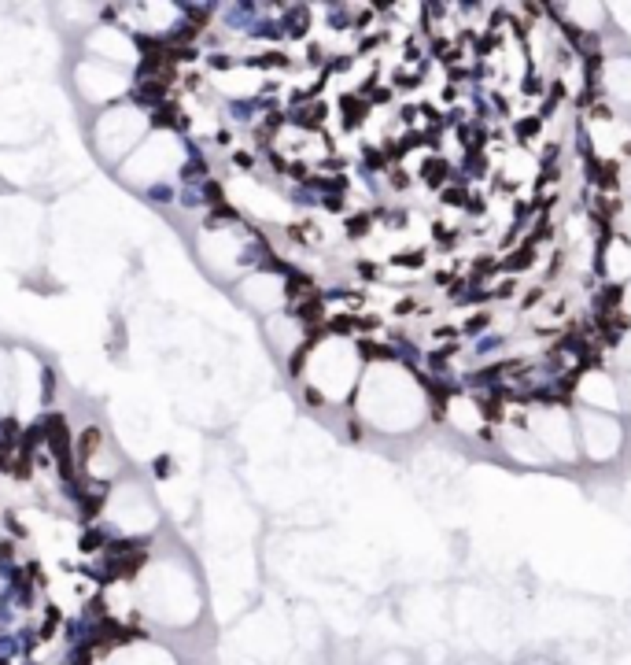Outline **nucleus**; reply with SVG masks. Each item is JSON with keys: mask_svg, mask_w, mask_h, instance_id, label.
Wrapping results in <instances>:
<instances>
[{"mask_svg": "<svg viewBox=\"0 0 631 665\" xmlns=\"http://www.w3.org/2000/svg\"><path fill=\"white\" fill-rule=\"evenodd\" d=\"M536 255H539V248H536V244H524V248H521V259H536ZM502 270H506V274H513V270H524V263H517V255H509V263L502 266Z\"/></svg>", "mask_w": 631, "mask_h": 665, "instance_id": "obj_3", "label": "nucleus"}, {"mask_svg": "<svg viewBox=\"0 0 631 665\" xmlns=\"http://www.w3.org/2000/svg\"><path fill=\"white\" fill-rule=\"evenodd\" d=\"M369 233V214H355L347 218V237H366Z\"/></svg>", "mask_w": 631, "mask_h": 665, "instance_id": "obj_4", "label": "nucleus"}, {"mask_svg": "<svg viewBox=\"0 0 631 665\" xmlns=\"http://www.w3.org/2000/svg\"><path fill=\"white\" fill-rule=\"evenodd\" d=\"M100 543H104L100 532H85V536H81V551H93V547H100Z\"/></svg>", "mask_w": 631, "mask_h": 665, "instance_id": "obj_5", "label": "nucleus"}, {"mask_svg": "<svg viewBox=\"0 0 631 665\" xmlns=\"http://www.w3.org/2000/svg\"><path fill=\"white\" fill-rule=\"evenodd\" d=\"M48 444H52V455H56V462L63 474H74V447H70V436H67V422L63 418H52L48 422Z\"/></svg>", "mask_w": 631, "mask_h": 665, "instance_id": "obj_1", "label": "nucleus"}, {"mask_svg": "<svg viewBox=\"0 0 631 665\" xmlns=\"http://www.w3.org/2000/svg\"><path fill=\"white\" fill-rule=\"evenodd\" d=\"M100 440H104V433H100V429H96V425H89V429H85V433H81V440H78V458H81V462H85V458H89V455H96V447H100Z\"/></svg>", "mask_w": 631, "mask_h": 665, "instance_id": "obj_2", "label": "nucleus"}]
</instances>
